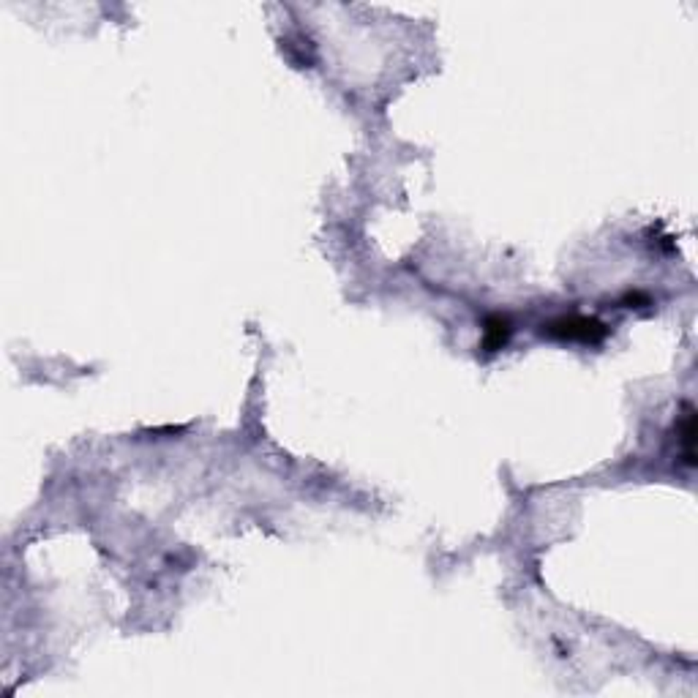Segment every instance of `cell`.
<instances>
[{
  "mask_svg": "<svg viewBox=\"0 0 698 698\" xmlns=\"http://www.w3.org/2000/svg\"><path fill=\"white\" fill-rule=\"evenodd\" d=\"M543 328H546V333H548L551 339L584 341V344H595V341L605 339V333H608V328H605L603 322H597V320H592V317H578V314H573V317H559V320H554V322H548V325H543Z\"/></svg>",
  "mask_w": 698,
  "mask_h": 698,
  "instance_id": "6da1fadb",
  "label": "cell"
},
{
  "mask_svg": "<svg viewBox=\"0 0 698 698\" xmlns=\"http://www.w3.org/2000/svg\"><path fill=\"white\" fill-rule=\"evenodd\" d=\"M510 336V322L505 317H488L486 320V330H483V347L488 352H496L507 344Z\"/></svg>",
  "mask_w": 698,
  "mask_h": 698,
  "instance_id": "7a4b0ae2",
  "label": "cell"
}]
</instances>
